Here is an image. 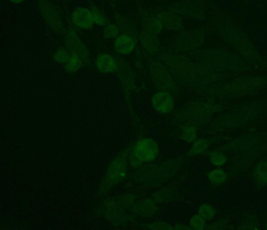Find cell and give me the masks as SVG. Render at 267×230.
<instances>
[{
	"instance_id": "cell-34",
	"label": "cell",
	"mask_w": 267,
	"mask_h": 230,
	"mask_svg": "<svg viewBox=\"0 0 267 230\" xmlns=\"http://www.w3.org/2000/svg\"><path fill=\"white\" fill-rule=\"evenodd\" d=\"M61 228H62V229H64L65 227H64V226H62V227H61Z\"/></svg>"
},
{
	"instance_id": "cell-19",
	"label": "cell",
	"mask_w": 267,
	"mask_h": 230,
	"mask_svg": "<svg viewBox=\"0 0 267 230\" xmlns=\"http://www.w3.org/2000/svg\"><path fill=\"white\" fill-rule=\"evenodd\" d=\"M209 143L208 140L205 138H199L192 144L189 150V154L192 156L203 155L208 150Z\"/></svg>"
},
{
	"instance_id": "cell-2",
	"label": "cell",
	"mask_w": 267,
	"mask_h": 230,
	"mask_svg": "<svg viewBox=\"0 0 267 230\" xmlns=\"http://www.w3.org/2000/svg\"><path fill=\"white\" fill-rule=\"evenodd\" d=\"M39 6L43 18L49 27L57 32L63 31L64 22L56 6L49 0H39Z\"/></svg>"
},
{
	"instance_id": "cell-12",
	"label": "cell",
	"mask_w": 267,
	"mask_h": 230,
	"mask_svg": "<svg viewBox=\"0 0 267 230\" xmlns=\"http://www.w3.org/2000/svg\"><path fill=\"white\" fill-rule=\"evenodd\" d=\"M141 23L145 31L155 35L161 32L164 28L157 15L145 16L142 17Z\"/></svg>"
},
{
	"instance_id": "cell-42",
	"label": "cell",
	"mask_w": 267,
	"mask_h": 230,
	"mask_svg": "<svg viewBox=\"0 0 267 230\" xmlns=\"http://www.w3.org/2000/svg\"><path fill=\"white\" fill-rule=\"evenodd\" d=\"M161 1H164V0H161Z\"/></svg>"
},
{
	"instance_id": "cell-21",
	"label": "cell",
	"mask_w": 267,
	"mask_h": 230,
	"mask_svg": "<svg viewBox=\"0 0 267 230\" xmlns=\"http://www.w3.org/2000/svg\"><path fill=\"white\" fill-rule=\"evenodd\" d=\"M182 139L187 144H193L198 139V130L194 126L185 127L182 132Z\"/></svg>"
},
{
	"instance_id": "cell-22",
	"label": "cell",
	"mask_w": 267,
	"mask_h": 230,
	"mask_svg": "<svg viewBox=\"0 0 267 230\" xmlns=\"http://www.w3.org/2000/svg\"><path fill=\"white\" fill-rule=\"evenodd\" d=\"M209 160L213 166L220 167L226 163L227 158L224 153L221 151H213L209 155Z\"/></svg>"
},
{
	"instance_id": "cell-6",
	"label": "cell",
	"mask_w": 267,
	"mask_h": 230,
	"mask_svg": "<svg viewBox=\"0 0 267 230\" xmlns=\"http://www.w3.org/2000/svg\"><path fill=\"white\" fill-rule=\"evenodd\" d=\"M151 104L154 110L161 114L171 112L175 106L173 97L166 91H160L154 94L151 98Z\"/></svg>"
},
{
	"instance_id": "cell-16",
	"label": "cell",
	"mask_w": 267,
	"mask_h": 230,
	"mask_svg": "<svg viewBox=\"0 0 267 230\" xmlns=\"http://www.w3.org/2000/svg\"><path fill=\"white\" fill-rule=\"evenodd\" d=\"M207 178L212 185L218 186L225 183L227 179V175L223 169L216 168L208 173Z\"/></svg>"
},
{
	"instance_id": "cell-5",
	"label": "cell",
	"mask_w": 267,
	"mask_h": 230,
	"mask_svg": "<svg viewBox=\"0 0 267 230\" xmlns=\"http://www.w3.org/2000/svg\"><path fill=\"white\" fill-rule=\"evenodd\" d=\"M128 159L127 155H119L112 164L109 173V178L112 185L120 183L126 178L128 172Z\"/></svg>"
},
{
	"instance_id": "cell-14",
	"label": "cell",
	"mask_w": 267,
	"mask_h": 230,
	"mask_svg": "<svg viewBox=\"0 0 267 230\" xmlns=\"http://www.w3.org/2000/svg\"><path fill=\"white\" fill-rule=\"evenodd\" d=\"M139 40L142 47L149 52H155L159 48V42L155 34L144 31L140 34Z\"/></svg>"
},
{
	"instance_id": "cell-10",
	"label": "cell",
	"mask_w": 267,
	"mask_h": 230,
	"mask_svg": "<svg viewBox=\"0 0 267 230\" xmlns=\"http://www.w3.org/2000/svg\"><path fill=\"white\" fill-rule=\"evenodd\" d=\"M95 65L98 71L103 74L114 73L118 68V64L115 58L105 53L100 54L97 57Z\"/></svg>"
},
{
	"instance_id": "cell-32",
	"label": "cell",
	"mask_w": 267,
	"mask_h": 230,
	"mask_svg": "<svg viewBox=\"0 0 267 230\" xmlns=\"http://www.w3.org/2000/svg\"><path fill=\"white\" fill-rule=\"evenodd\" d=\"M69 226H72V223H69Z\"/></svg>"
},
{
	"instance_id": "cell-29",
	"label": "cell",
	"mask_w": 267,
	"mask_h": 230,
	"mask_svg": "<svg viewBox=\"0 0 267 230\" xmlns=\"http://www.w3.org/2000/svg\"><path fill=\"white\" fill-rule=\"evenodd\" d=\"M174 229H192L189 225L184 223H177L174 226Z\"/></svg>"
},
{
	"instance_id": "cell-3",
	"label": "cell",
	"mask_w": 267,
	"mask_h": 230,
	"mask_svg": "<svg viewBox=\"0 0 267 230\" xmlns=\"http://www.w3.org/2000/svg\"><path fill=\"white\" fill-rule=\"evenodd\" d=\"M65 45L71 54L77 55L84 61L90 58V53L88 48L73 29H70L67 32L65 38Z\"/></svg>"
},
{
	"instance_id": "cell-25",
	"label": "cell",
	"mask_w": 267,
	"mask_h": 230,
	"mask_svg": "<svg viewBox=\"0 0 267 230\" xmlns=\"http://www.w3.org/2000/svg\"><path fill=\"white\" fill-rule=\"evenodd\" d=\"M160 172L162 175L170 176L174 174L179 167V163L175 160H170L160 167Z\"/></svg>"
},
{
	"instance_id": "cell-20",
	"label": "cell",
	"mask_w": 267,
	"mask_h": 230,
	"mask_svg": "<svg viewBox=\"0 0 267 230\" xmlns=\"http://www.w3.org/2000/svg\"><path fill=\"white\" fill-rule=\"evenodd\" d=\"M198 212L199 214L208 221L214 219L217 214L215 207L208 203H204L201 205L199 207Z\"/></svg>"
},
{
	"instance_id": "cell-33",
	"label": "cell",
	"mask_w": 267,
	"mask_h": 230,
	"mask_svg": "<svg viewBox=\"0 0 267 230\" xmlns=\"http://www.w3.org/2000/svg\"><path fill=\"white\" fill-rule=\"evenodd\" d=\"M71 218H72V216H69V219H71Z\"/></svg>"
},
{
	"instance_id": "cell-39",
	"label": "cell",
	"mask_w": 267,
	"mask_h": 230,
	"mask_svg": "<svg viewBox=\"0 0 267 230\" xmlns=\"http://www.w3.org/2000/svg\"><path fill=\"white\" fill-rule=\"evenodd\" d=\"M79 219H77V222H79Z\"/></svg>"
},
{
	"instance_id": "cell-7",
	"label": "cell",
	"mask_w": 267,
	"mask_h": 230,
	"mask_svg": "<svg viewBox=\"0 0 267 230\" xmlns=\"http://www.w3.org/2000/svg\"><path fill=\"white\" fill-rule=\"evenodd\" d=\"M158 209L155 200L145 199L135 202L132 207V211L137 217L147 219L154 217L157 213Z\"/></svg>"
},
{
	"instance_id": "cell-13",
	"label": "cell",
	"mask_w": 267,
	"mask_h": 230,
	"mask_svg": "<svg viewBox=\"0 0 267 230\" xmlns=\"http://www.w3.org/2000/svg\"><path fill=\"white\" fill-rule=\"evenodd\" d=\"M155 167L154 166H148L139 170L140 182L148 185L154 184L156 181L155 179L158 180L159 176L162 175L160 170Z\"/></svg>"
},
{
	"instance_id": "cell-37",
	"label": "cell",
	"mask_w": 267,
	"mask_h": 230,
	"mask_svg": "<svg viewBox=\"0 0 267 230\" xmlns=\"http://www.w3.org/2000/svg\"><path fill=\"white\" fill-rule=\"evenodd\" d=\"M29 193H30V194H31V193H32V191H31V190H30V191H29Z\"/></svg>"
},
{
	"instance_id": "cell-8",
	"label": "cell",
	"mask_w": 267,
	"mask_h": 230,
	"mask_svg": "<svg viewBox=\"0 0 267 230\" xmlns=\"http://www.w3.org/2000/svg\"><path fill=\"white\" fill-rule=\"evenodd\" d=\"M151 75L156 86L162 91H171L173 81L168 70L161 65H157L151 69Z\"/></svg>"
},
{
	"instance_id": "cell-31",
	"label": "cell",
	"mask_w": 267,
	"mask_h": 230,
	"mask_svg": "<svg viewBox=\"0 0 267 230\" xmlns=\"http://www.w3.org/2000/svg\"><path fill=\"white\" fill-rule=\"evenodd\" d=\"M15 168L16 169L18 168V166H17V165H16V166H15Z\"/></svg>"
},
{
	"instance_id": "cell-24",
	"label": "cell",
	"mask_w": 267,
	"mask_h": 230,
	"mask_svg": "<svg viewBox=\"0 0 267 230\" xmlns=\"http://www.w3.org/2000/svg\"><path fill=\"white\" fill-rule=\"evenodd\" d=\"M71 54L65 47H60L55 52L53 59L57 62L65 65L68 61Z\"/></svg>"
},
{
	"instance_id": "cell-40",
	"label": "cell",
	"mask_w": 267,
	"mask_h": 230,
	"mask_svg": "<svg viewBox=\"0 0 267 230\" xmlns=\"http://www.w3.org/2000/svg\"><path fill=\"white\" fill-rule=\"evenodd\" d=\"M39 167H40L39 166H37V168H39Z\"/></svg>"
},
{
	"instance_id": "cell-41",
	"label": "cell",
	"mask_w": 267,
	"mask_h": 230,
	"mask_svg": "<svg viewBox=\"0 0 267 230\" xmlns=\"http://www.w3.org/2000/svg\"><path fill=\"white\" fill-rule=\"evenodd\" d=\"M11 170H12V172H13V171H14V170H13V169H12Z\"/></svg>"
},
{
	"instance_id": "cell-28",
	"label": "cell",
	"mask_w": 267,
	"mask_h": 230,
	"mask_svg": "<svg viewBox=\"0 0 267 230\" xmlns=\"http://www.w3.org/2000/svg\"><path fill=\"white\" fill-rule=\"evenodd\" d=\"M147 227L150 229H173L174 227L169 223L162 221H158L153 222L147 225Z\"/></svg>"
},
{
	"instance_id": "cell-38",
	"label": "cell",
	"mask_w": 267,
	"mask_h": 230,
	"mask_svg": "<svg viewBox=\"0 0 267 230\" xmlns=\"http://www.w3.org/2000/svg\"><path fill=\"white\" fill-rule=\"evenodd\" d=\"M65 189H68V187H65Z\"/></svg>"
},
{
	"instance_id": "cell-26",
	"label": "cell",
	"mask_w": 267,
	"mask_h": 230,
	"mask_svg": "<svg viewBox=\"0 0 267 230\" xmlns=\"http://www.w3.org/2000/svg\"><path fill=\"white\" fill-rule=\"evenodd\" d=\"M120 28L115 23H109L104 27L103 35L106 40H115L119 36Z\"/></svg>"
},
{
	"instance_id": "cell-4",
	"label": "cell",
	"mask_w": 267,
	"mask_h": 230,
	"mask_svg": "<svg viewBox=\"0 0 267 230\" xmlns=\"http://www.w3.org/2000/svg\"><path fill=\"white\" fill-rule=\"evenodd\" d=\"M71 21L77 28L81 30H90L95 24L91 9L85 7L74 9L71 14Z\"/></svg>"
},
{
	"instance_id": "cell-30",
	"label": "cell",
	"mask_w": 267,
	"mask_h": 230,
	"mask_svg": "<svg viewBox=\"0 0 267 230\" xmlns=\"http://www.w3.org/2000/svg\"><path fill=\"white\" fill-rule=\"evenodd\" d=\"M9 2L15 5H20L26 1V0H8Z\"/></svg>"
},
{
	"instance_id": "cell-36",
	"label": "cell",
	"mask_w": 267,
	"mask_h": 230,
	"mask_svg": "<svg viewBox=\"0 0 267 230\" xmlns=\"http://www.w3.org/2000/svg\"><path fill=\"white\" fill-rule=\"evenodd\" d=\"M265 227L267 229V222H266V224H265Z\"/></svg>"
},
{
	"instance_id": "cell-27",
	"label": "cell",
	"mask_w": 267,
	"mask_h": 230,
	"mask_svg": "<svg viewBox=\"0 0 267 230\" xmlns=\"http://www.w3.org/2000/svg\"><path fill=\"white\" fill-rule=\"evenodd\" d=\"M206 221L200 214H195L190 219L189 225L192 229H205L207 228Z\"/></svg>"
},
{
	"instance_id": "cell-18",
	"label": "cell",
	"mask_w": 267,
	"mask_h": 230,
	"mask_svg": "<svg viewBox=\"0 0 267 230\" xmlns=\"http://www.w3.org/2000/svg\"><path fill=\"white\" fill-rule=\"evenodd\" d=\"M84 60L79 56L75 54H71V56L64 65L65 69L68 72L74 73L83 67Z\"/></svg>"
},
{
	"instance_id": "cell-9",
	"label": "cell",
	"mask_w": 267,
	"mask_h": 230,
	"mask_svg": "<svg viewBox=\"0 0 267 230\" xmlns=\"http://www.w3.org/2000/svg\"><path fill=\"white\" fill-rule=\"evenodd\" d=\"M136 48V42L131 34L122 33L115 40L114 48L119 54L129 55Z\"/></svg>"
},
{
	"instance_id": "cell-11",
	"label": "cell",
	"mask_w": 267,
	"mask_h": 230,
	"mask_svg": "<svg viewBox=\"0 0 267 230\" xmlns=\"http://www.w3.org/2000/svg\"><path fill=\"white\" fill-rule=\"evenodd\" d=\"M162 22L164 27L170 30H177L182 25V19L181 16L173 12L165 11L157 15Z\"/></svg>"
},
{
	"instance_id": "cell-35",
	"label": "cell",
	"mask_w": 267,
	"mask_h": 230,
	"mask_svg": "<svg viewBox=\"0 0 267 230\" xmlns=\"http://www.w3.org/2000/svg\"><path fill=\"white\" fill-rule=\"evenodd\" d=\"M72 214H73V215H74L76 214H75V212H73Z\"/></svg>"
},
{
	"instance_id": "cell-23",
	"label": "cell",
	"mask_w": 267,
	"mask_h": 230,
	"mask_svg": "<svg viewBox=\"0 0 267 230\" xmlns=\"http://www.w3.org/2000/svg\"><path fill=\"white\" fill-rule=\"evenodd\" d=\"M91 10L96 25L104 27L109 23L107 16L99 8L94 7L92 8Z\"/></svg>"
},
{
	"instance_id": "cell-1",
	"label": "cell",
	"mask_w": 267,
	"mask_h": 230,
	"mask_svg": "<svg viewBox=\"0 0 267 230\" xmlns=\"http://www.w3.org/2000/svg\"><path fill=\"white\" fill-rule=\"evenodd\" d=\"M159 152V146L155 140L151 138H141L136 141L129 155L130 164L133 167H140L143 164L155 161Z\"/></svg>"
},
{
	"instance_id": "cell-15",
	"label": "cell",
	"mask_w": 267,
	"mask_h": 230,
	"mask_svg": "<svg viewBox=\"0 0 267 230\" xmlns=\"http://www.w3.org/2000/svg\"><path fill=\"white\" fill-rule=\"evenodd\" d=\"M255 182L260 186L267 185V159L258 163L253 173Z\"/></svg>"
},
{
	"instance_id": "cell-17",
	"label": "cell",
	"mask_w": 267,
	"mask_h": 230,
	"mask_svg": "<svg viewBox=\"0 0 267 230\" xmlns=\"http://www.w3.org/2000/svg\"><path fill=\"white\" fill-rule=\"evenodd\" d=\"M176 192L170 187H165L156 192L154 197V200L159 203H167L174 200Z\"/></svg>"
}]
</instances>
